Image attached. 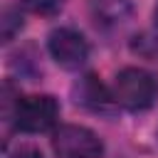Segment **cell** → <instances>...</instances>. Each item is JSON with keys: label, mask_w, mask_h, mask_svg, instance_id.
<instances>
[{"label": "cell", "mask_w": 158, "mask_h": 158, "mask_svg": "<svg viewBox=\"0 0 158 158\" xmlns=\"http://www.w3.org/2000/svg\"><path fill=\"white\" fill-rule=\"evenodd\" d=\"M111 91L126 111H146L158 101V77L143 67H126L116 74Z\"/></svg>", "instance_id": "cell-2"}, {"label": "cell", "mask_w": 158, "mask_h": 158, "mask_svg": "<svg viewBox=\"0 0 158 158\" xmlns=\"http://www.w3.org/2000/svg\"><path fill=\"white\" fill-rule=\"evenodd\" d=\"M5 158H44L42 151H37L35 146H20L10 153H5Z\"/></svg>", "instance_id": "cell-9"}, {"label": "cell", "mask_w": 158, "mask_h": 158, "mask_svg": "<svg viewBox=\"0 0 158 158\" xmlns=\"http://www.w3.org/2000/svg\"><path fill=\"white\" fill-rule=\"evenodd\" d=\"M49 57L67 72H77L89 59V42L86 37L74 27H57L49 32L47 40Z\"/></svg>", "instance_id": "cell-4"}, {"label": "cell", "mask_w": 158, "mask_h": 158, "mask_svg": "<svg viewBox=\"0 0 158 158\" xmlns=\"http://www.w3.org/2000/svg\"><path fill=\"white\" fill-rule=\"evenodd\" d=\"M153 20H156V25H158V2H156V10H153Z\"/></svg>", "instance_id": "cell-10"}, {"label": "cell", "mask_w": 158, "mask_h": 158, "mask_svg": "<svg viewBox=\"0 0 158 158\" xmlns=\"http://www.w3.org/2000/svg\"><path fill=\"white\" fill-rule=\"evenodd\" d=\"M22 30V15L17 7H5L2 12V42H10Z\"/></svg>", "instance_id": "cell-7"}, {"label": "cell", "mask_w": 158, "mask_h": 158, "mask_svg": "<svg viewBox=\"0 0 158 158\" xmlns=\"http://www.w3.org/2000/svg\"><path fill=\"white\" fill-rule=\"evenodd\" d=\"M52 148L57 158H101V138L79 123H64L52 131Z\"/></svg>", "instance_id": "cell-3"}, {"label": "cell", "mask_w": 158, "mask_h": 158, "mask_svg": "<svg viewBox=\"0 0 158 158\" xmlns=\"http://www.w3.org/2000/svg\"><path fill=\"white\" fill-rule=\"evenodd\" d=\"M72 96L79 106L94 111V114H111L118 104L114 99V91L106 89L96 74H84L74 86H72Z\"/></svg>", "instance_id": "cell-5"}, {"label": "cell", "mask_w": 158, "mask_h": 158, "mask_svg": "<svg viewBox=\"0 0 158 158\" xmlns=\"http://www.w3.org/2000/svg\"><path fill=\"white\" fill-rule=\"evenodd\" d=\"M67 0H22V5L35 15H57Z\"/></svg>", "instance_id": "cell-8"}, {"label": "cell", "mask_w": 158, "mask_h": 158, "mask_svg": "<svg viewBox=\"0 0 158 158\" xmlns=\"http://www.w3.org/2000/svg\"><path fill=\"white\" fill-rule=\"evenodd\" d=\"M5 96V118L12 121V126L22 133H44L52 131L59 121V101L49 94H35V96H17L10 99V86H2Z\"/></svg>", "instance_id": "cell-1"}, {"label": "cell", "mask_w": 158, "mask_h": 158, "mask_svg": "<svg viewBox=\"0 0 158 158\" xmlns=\"http://www.w3.org/2000/svg\"><path fill=\"white\" fill-rule=\"evenodd\" d=\"M94 10L101 22H121L131 15V5L126 0H96Z\"/></svg>", "instance_id": "cell-6"}]
</instances>
